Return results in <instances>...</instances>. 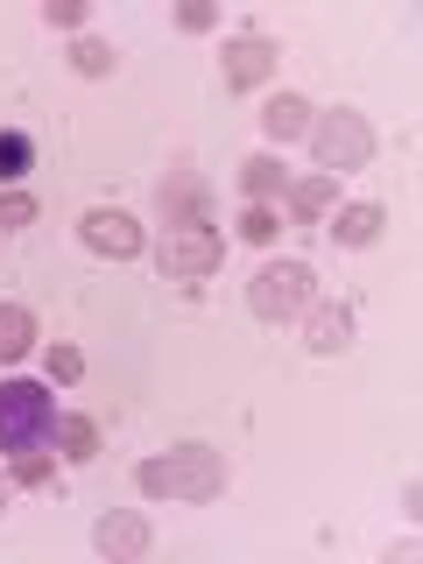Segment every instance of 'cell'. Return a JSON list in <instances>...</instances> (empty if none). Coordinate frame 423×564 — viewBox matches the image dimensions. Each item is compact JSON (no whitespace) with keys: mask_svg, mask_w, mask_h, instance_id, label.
I'll return each mask as SVG.
<instances>
[{"mask_svg":"<svg viewBox=\"0 0 423 564\" xmlns=\"http://www.w3.org/2000/svg\"><path fill=\"white\" fill-rule=\"evenodd\" d=\"M35 226V198L29 191H0V234H29Z\"/></svg>","mask_w":423,"mask_h":564,"instance_id":"44dd1931","label":"cell"},{"mask_svg":"<svg viewBox=\"0 0 423 564\" xmlns=\"http://www.w3.org/2000/svg\"><path fill=\"white\" fill-rule=\"evenodd\" d=\"M226 261V240L212 234V226H191V234H163V247H155V269H163V282H205L212 269Z\"/></svg>","mask_w":423,"mask_h":564,"instance_id":"5b68a950","label":"cell"},{"mask_svg":"<svg viewBox=\"0 0 423 564\" xmlns=\"http://www.w3.org/2000/svg\"><path fill=\"white\" fill-rule=\"evenodd\" d=\"M78 240L93 247V254H106V261H134L141 247H149L141 219H134V212H120V205H93V212L78 219Z\"/></svg>","mask_w":423,"mask_h":564,"instance_id":"8992f818","label":"cell"},{"mask_svg":"<svg viewBox=\"0 0 423 564\" xmlns=\"http://www.w3.org/2000/svg\"><path fill=\"white\" fill-rule=\"evenodd\" d=\"M282 198H290V219H304V226H311V219H332V205H339V176L311 170V176H296Z\"/></svg>","mask_w":423,"mask_h":564,"instance_id":"4fadbf2b","label":"cell"},{"mask_svg":"<svg viewBox=\"0 0 423 564\" xmlns=\"http://www.w3.org/2000/svg\"><path fill=\"white\" fill-rule=\"evenodd\" d=\"M275 234H282V212H275V205H247V212H240V240H247V247H269Z\"/></svg>","mask_w":423,"mask_h":564,"instance_id":"ffe728a7","label":"cell"},{"mask_svg":"<svg viewBox=\"0 0 423 564\" xmlns=\"http://www.w3.org/2000/svg\"><path fill=\"white\" fill-rule=\"evenodd\" d=\"M57 431V395L43 381H0V452H29V445H50Z\"/></svg>","mask_w":423,"mask_h":564,"instance_id":"277c9868","label":"cell"},{"mask_svg":"<svg viewBox=\"0 0 423 564\" xmlns=\"http://www.w3.org/2000/svg\"><path fill=\"white\" fill-rule=\"evenodd\" d=\"M311 120H317V106H311L304 93H275L269 106H261V134L282 141V149H290V141H304V134H311Z\"/></svg>","mask_w":423,"mask_h":564,"instance_id":"8fae6325","label":"cell"},{"mask_svg":"<svg viewBox=\"0 0 423 564\" xmlns=\"http://www.w3.org/2000/svg\"><path fill=\"white\" fill-rule=\"evenodd\" d=\"M113 64H120V50L106 43V35H78V43H70V70H78V78H113Z\"/></svg>","mask_w":423,"mask_h":564,"instance_id":"ac0fdd59","label":"cell"},{"mask_svg":"<svg viewBox=\"0 0 423 564\" xmlns=\"http://www.w3.org/2000/svg\"><path fill=\"white\" fill-rule=\"evenodd\" d=\"M29 346H35V317L22 304H0V367L29 360Z\"/></svg>","mask_w":423,"mask_h":564,"instance_id":"2e32d148","label":"cell"},{"mask_svg":"<svg viewBox=\"0 0 423 564\" xmlns=\"http://www.w3.org/2000/svg\"><path fill=\"white\" fill-rule=\"evenodd\" d=\"M176 29H184V35L219 29V8H205V0H184V8H176Z\"/></svg>","mask_w":423,"mask_h":564,"instance_id":"7402d4cb","label":"cell"},{"mask_svg":"<svg viewBox=\"0 0 423 564\" xmlns=\"http://www.w3.org/2000/svg\"><path fill=\"white\" fill-rule=\"evenodd\" d=\"M8 508H14V473L0 466V516H8Z\"/></svg>","mask_w":423,"mask_h":564,"instance_id":"d4e9b609","label":"cell"},{"mask_svg":"<svg viewBox=\"0 0 423 564\" xmlns=\"http://www.w3.org/2000/svg\"><path fill=\"white\" fill-rule=\"evenodd\" d=\"M275 64H282V43H275V35H234V43L219 50L226 93H261V85L275 78Z\"/></svg>","mask_w":423,"mask_h":564,"instance_id":"52a82bcc","label":"cell"},{"mask_svg":"<svg viewBox=\"0 0 423 564\" xmlns=\"http://www.w3.org/2000/svg\"><path fill=\"white\" fill-rule=\"evenodd\" d=\"M304 141H311V155H317V170H325V176H352V170L375 163V128H367V113H352V106L317 113Z\"/></svg>","mask_w":423,"mask_h":564,"instance_id":"3957f363","label":"cell"},{"mask_svg":"<svg viewBox=\"0 0 423 564\" xmlns=\"http://www.w3.org/2000/svg\"><path fill=\"white\" fill-rule=\"evenodd\" d=\"M43 22L50 29H85V0H43Z\"/></svg>","mask_w":423,"mask_h":564,"instance_id":"cb8c5ba5","label":"cell"},{"mask_svg":"<svg viewBox=\"0 0 423 564\" xmlns=\"http://www.w3.org/2000/svg\"><path fill=\"white\" fill-rule=\"evenodd\" d=\"M149 543H155V529H149V516H134V508H113V516H99V529H93V551L113 557V564L149 557Z\"/></svg>","mask_w":423,"mask_h":564,"instance_id":"9c48e42d","label":"cell"},{"mask_svg":"<svg viewBox=\"0 0 423 564\" xmlns=\"http://www.w3.org/2000/svg\"><path fill=\"white\" fill-rule=\"evenodd\" d=\"M311 304H317L311 261H261L254 282H247V311H254L261 325H290V317H304Z\"/></svg>","mask_w":423,"mask_h":564,"instance_id":"7a4b0ae2","label":"cell"},{"mask_svg":"<svg viewBox=\"0 0 423 564\" xmlns=\"http://www.w3.org/2000/svg\"><path fill=\"white\" fill-rule=\"evenodd\" d=\"M35 170V141L22 128H0V191H14Z\"/></svg>","mask_w":423,"mask_h":564,"instance_id":"e0dca14e","label":"cell"},{"mask_svg":"<svg viewBox=\"0 0 423 564\" xmlns=\"http://www.w3.org/2000/svg\"><path fill=\"white\" fill-rule=\"evenodd\" d=\"M381 226H388V205L360 198V205H339V212H332V226H325V234L339 240V247H352V254H360V247H375V240H381Z\"/></svg>","mask_w":423,"mask_h":564,"instance_id":"7c38bea8","label":"cell"},{"mask_svg":"<svg viewBox=\"0 0 423 564\" xmlns=\"http://www.w3.org/2000/svg\"><path fill=\"white\" fill-rule=\"evenodd\" d=\"M226 480H234V466H226V452L219 445H176L163 458H141V473H134V487L149 494V501H219Z\"/></svg>","mask_w":423,"mask_h":564,"instance_id":"6da1fadb","label":"cell"},{"mask_svg":"<svg viewBox=\"0 0 423 564\" xmlns=\"http://www.w3.org/2000/svg\"><path fill=\"white\" fill-rule=\"evenodd\" d=\"M155 205H163V226L170 234H191V226H212V191L198 170H170L163 191H155Z\"/></svg>","mask_w":423,"mask_h":564,"instance_id":"ba28073f","label":"cell"},{"mask_svg":"<svg viewBox=\"0 0 423 564\" xmlns=\"http://www.w3.org/2000/svg\"><path fill=\"white\" fill-rule=\"evenodd\" d=\"M282 191H290V170H282L275 155H247L240 163V198L247 205H275Z\"/></svg>","mask_w":423,"mask_h":564,"instance_id":"5bb4252c","label":"cell"},{"mask_svg":"<svg viewBox=\"0 0 423 564\" xmlns=\"http://www.w3.org/2000/svg\"><path fill=\"white\" fill-rule=\"evenodd\" d=\"M352 325H360V311H352L346 296H325V304L304 311V346L317 352V360H332V352L352 346Z\"/></svg>","mask_w":423,"mask_h":564,"instance_id":"30bf717a","label":"cell"},{"mask_svg":"<svg viewBox=\"0 0 423 564\" xmlns=\"http://www.w3.org/2000/svg\"><path fill=\"white\" fill-rule=\"evenodd\" d=\"M43 367H50V381H78V375H85V352H78V346H50Z\"/></svg>","mask_w":423,"mask_h":564,"instance_id":"603a6c76","label":"cell"},{"mask_svg":"<svg viewBox=\"0 0 423 564\" xmlns=\"http://www.w3.org/2000/svg\"><path fill=\"white\" fill-rule=\"evenodd\" d=\"M8 473H14V487H50V480H57V452L29 445V452H14V458H8Z\"/></svg>","mask_w":423,"mask_h":564,"instance_id":"d6986e66","label":"cell"},{"mask_svg":"<svg viewBox=\"0 0 423 564\" xmlns=\"http://www.w3.org/2000/svg\"><path fill=\"white\" fill-rule=\"evenodd\" d=\"M50 445H57L64 466H93V458H99V423H93V416H57Z\"/></svg>","mask_w":423,"mask_h":564,"instance_id":"9a60e30c","label":"cell"}]
</instances>
